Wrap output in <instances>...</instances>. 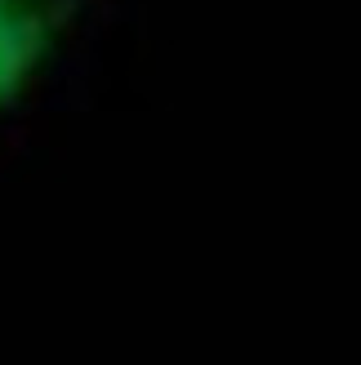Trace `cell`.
<instances>
[{
	"label": "cell",
	"instance_id": "6da1fadb",
	"mask_svg": "<svg viewBox=\"0 0 361 365\" xmlns=\"http://www.w3.org/2000/svg\"><path fill=\"white\" fill-rule=\"evenodd\" d=\"M54 18V0H0V94L31 67Z\"/></svg>",
	"mask_w": 361,
	"mask_h": 365
}]
</instances>
